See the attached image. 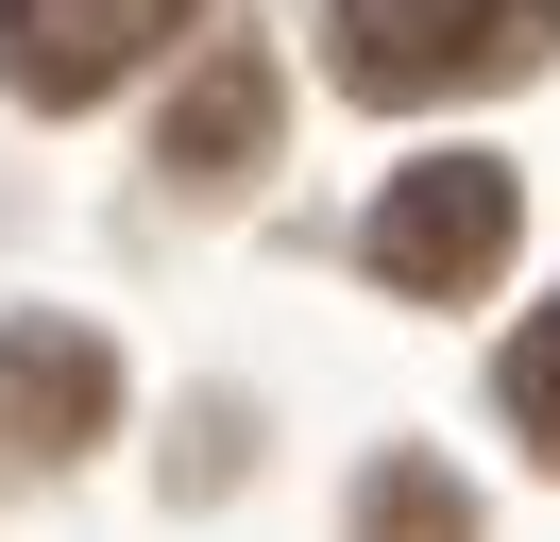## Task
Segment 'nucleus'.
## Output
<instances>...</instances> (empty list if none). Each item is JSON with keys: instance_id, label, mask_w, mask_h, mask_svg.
<instances>
[{"instance_id": "nucleus-7", "label": "nucleus", "mask_w": 560, "mask_h": 542, "mask_svg": "<svg viewBox=\"0 0 560 542\" xmlns=\"http://www.w3.org/2000/svg\"><path fill=\"white\" fill-rule=\"evenodd\" d=\"M492 390H510V424H526V458L560 474V305H544V322L510 339V373H492Z\"/></svg>"}, {"instance_id": "nucleus-4", "label": "nucleus", "mask_w": 560, "mask_h": 542, "mask_svg": "<svg viewBox=\"0 0 560 542\" xmlns=\"http://www.w3.org/2000/svg\"><path fill=\"white\" fill-rule=\"evenodd\" d=\"M119 424V356L85 322H0V458H85V440Z\"/></svg>"}, {"instance_id": "nucleus-1", "label": "nucleus", "mask_w": 560, "mask_h": 542, "mask_svg": "<svg viewBox=\"0 0 560 542\" xmlns=\"http://www.w3.org/2000/svg\"><path fill=\"white\" fill-rule=\"evenodd\" d=\"M323 51L357 102H476L560 51V0H323Z\"/></svg>"}, {"instance_id": "nucleus-5", "label": "nucleus", "mask_w": 560, "mask_h": 542, "mask_svg": "<svg viewBox=\"0 0 560 542\" xmlns=\"http://www.w3.org/2000/svg\"><path fill=\"white\" fill-rule=\"evenodd\" d=\"M272 119H289L272 51H255V34H221V51L171 85V119H153V169H171V187H238V169L272 153Z\"/></svg>"}, {"instance_id": "nucleus-3", "label": "nucleus", "mask_w": 560, "mask_h": 542, "mask_svg": "<svg viewBox=\"0 0 560 542\" xmlns=\"http://www.w3.org/2000/svg\"><path fill=\"white\" fill-rule=\"evenodd\" d=\"M187 17H205V0H0V85L35 102V119H69L119 68H153Z\"/></svg>"}, {"instance_id": "nucleus-2", "label": "nucleus", "mask_w": 560, "mask_h": 542, "mask_svg": "<svg viewBox=\"0 0 560 542\" xmlns=\"http://www.w3.org/2000/svg\"><path fill=\"white\" fill-rule=\"evenodd\" d=\"M510 237H526V187L492 153H424V169L374 187V271L408 305H476L492 271H510Z\"/></svg>"}, {"instance_id": "nucleus-6", "label": "nucleus", "mask_w": 560, "mask_h": 542, "mask_svg": "<svg viewBox=\"0 0 560 542\" xmlns=\"http://www.w3.org/2000/svg\"><path fill=\"white\" fill-rule=\"evenodd\" d=\"M357 542H476V492L442 458H374L357 474Z\"/></svg>"}]
</instances>
